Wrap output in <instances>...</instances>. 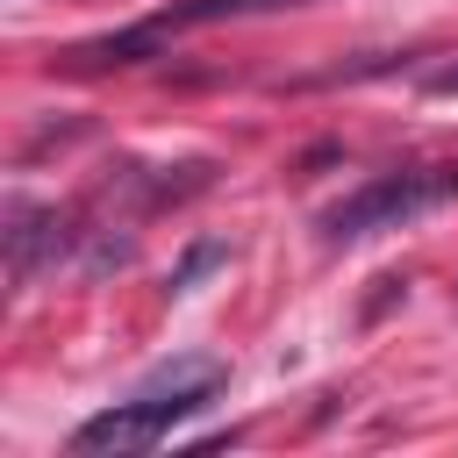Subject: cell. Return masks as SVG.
<instances>
[{
  "instance_id": "obj_1",
  "label": "cell",
  "mask_w": 458,
  "mask_h": 458,
  "mask_svg": "<svg viewBox=\"0 0 458 458\" xmlns=\"http://www.w3.org/2000/svg\"><path fill=\"white\" fill-rule=\"evenodd\" d=\"M222 386H229V372H222L215 358H179L172 372H157V379L136 386L129 401H114V408H100L93 422H79V429H72V451H79V458H136V451H157L186 415L215 408Z\"/></svg>"
},
{
  "instance_id": "obj_2",
  "label": "cell",
  "mask_w": 458,
  "mask_h": 458,
  "mask_svg": "<svg viewBox=\"0 0 458 458\" xmlns=\"http://www.w3.org/2000/svg\"><path fill=\"white\" fill-rule=\"evenodd\" d=\"M458 193V172H379V179H365L358 193H344L329 215H322V243L336 250V243H365V236H379V229H401V222H415V215H429L437 200H451Z\"/></svg>"
},
{
  "instance_id": "obj_3",
  "label": "cell",
  "mask_w": 458,
  "mask_h": 458,
  "mask_svg": "<svg viewBox=\"0 0 458 458\" xmlns=\"http://www.w3.org/2000/svg\"><path fill=\"white\" fill-rule=\"evenodd\" d=\"M279 7H308V0H172L150 21H136V29H114V36L79 43L72 57L86 72H100V64H143V57H165V43L186 36V29H215V21H243V14H279Z\"/></svg>"
},
{
  "instance_id": "obj_4",
  "label": "cell",
  "mask_w": 458,
  "mask_h": 458,
  "mask_svg": "<svg viewBox=\"0 0 458 458\" xmlns=\"http://www.w3.org/2000/svg\"><path fill=\"white\" fill-rule=\"evenodd\" d=\"M64 250V215L57 208H36V200H7V279L14 286H29L36 279V265L43 258H57Z\"/></svg>"
},
{
  "instance_id": "obj_5",
  "label": "cell",
  "mask_w": 458,
  "mask_h": 458,
  "mask_svg": "<svg viewBox=\"0 0 458 458\" xmlns=\"http://www.w3.org/2000/svg\"><path fill=\"white\" fill-rule=\"evenodd\" d=\"M222 258H229V243H193V250L172 265V279H165V286H172V293H193V279H200L208 265H222Z\"/></svg>"
},
{
  "instance_id": "obj_6",
  "label": "cell",
  "mask_w": 458,
  "mask_h": 458,
  "mask_svg": "<svg viewBox=\"0 0 458 458\" xmlns=\"http://www.w3.org/2000/svg\"><path fill=\"white\" fill-rule=\"evenodd\" d=\"M422 93H458V64H437V72H422Z\"/></svg>"
}]
</instances>
